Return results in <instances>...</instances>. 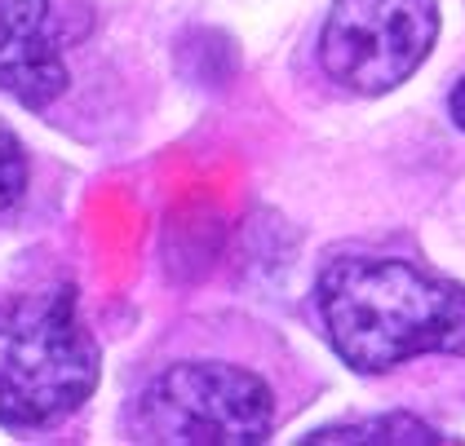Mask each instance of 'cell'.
Here are the masks:
<instances>
[{
	"mask_svg": "<svg viewBox=\"0 0 465 446\" xmlns=\"http://www.w3.org/2000/svg\"><path fill=\"white\" fill-rule=\"evenodd\" d=\"M337 358L381 376L421 354H465V287L394 257H341L315 283Z\"/></svg>",
	"mask_w": 465,
	"mask_h": 446,
	"instance_id": "1",
	"label": "cell"
},
{
	"mask_svg": "<svg viewBox=\"0 0 465 446\" xmlns=\"http://www.w3.org/2000/svg\"><path fill=\"white\" fill-rule=\"evenodd\" d=\"M98 384V341L75 292H36L0 309V424L45 429L72 415Z\"/></svg>",
	"mask_w": 465,
	"mask_h": 446,
	"instance_id": "2",
	"label": "cell"
},
{
	"mask_svg": "<svg viewBox=\"0 0 465 446\" xmlns=\"http://www.w3.org/2000/svg\"><path fill=\"white\" fill-rule=\"evenodd\" d=\"M275 429L266 380L231 363H178L146 384L134 412L138 442L252 446Z\"/></svg>",
	"mask_w": 465,
	"mask_h": 446,
	"instance_id": "3",
	"label": "cell"
},
{
	"mask_svg": "<svg viewBox=\"0 0 465 446\" xmlns=\"http://www.w3.org/2000/svg\"><path fill=\"white\" fill-rule=\"evenodd\" d=\"M434 40V0H337L320 32V63L341 89L377 98L426 63Z\"/></svg>",
	"mask_w": 465,
	"mask_h": 446,
	"instance_id": "4",
	"label": "cell"
},
{
	"mask_svg": "<svg viewBox=\"0 0 465 446\" xmlns=\"http://www.w3.org/2000/svg\"><path fill=\"white\" fill-rule=\"evenodd\" d=\"M67 89V63L54 40V0H0V93L49 106Z\"/></svg>",
	"mask_w": 465,
	"mask_h": 446,
	"instance_id": "5",
	"label": "cell"
},
{
	"mask_svg": "<svg viewBox=\"0 0 465 446\" xmlns=\"http://www.w3.org/2000/svg\"><path fill=\"white\" fill-rule=\"evenodd\" d=\"M306 442H443L430 424L412 420V415H377V420H351V424H332V429H315Z\"/></svg>",
	"mask_w": 465,
	"mask_h": 446,
	"instance_id": "6",
	"label": "cell"
},
{
	"mask_svg": "<svg viewBox=\"0 0 465 446\" xmlns=\"http://www.w3.org/2000/svg\"><path fill=\"white\" fill-rule=\"evenodd\" d=\"M23 190H27V155H23L18 138L0 124V212L18 204Z\"/></svg>",
	"mask_w": 465,
	"mask_h": 446,
	"instance_id": "7",
	"label": "cell"
},
{
	"mask_svg": "<svg viewBox=\"0 0 465 446\" xmlns=\"http://www.w3.org/2000/svg\"><path fill=\"white\" fill-rule=\"evenodd\" d=\"M448 111H452V120H457V129H465V80L452 89V98H448Z\"/></svg>",
	"mask_w": 465,
	"mask_h": 446,
	"instance_id": "8",
	"label": "cell"
}]
</instances>
